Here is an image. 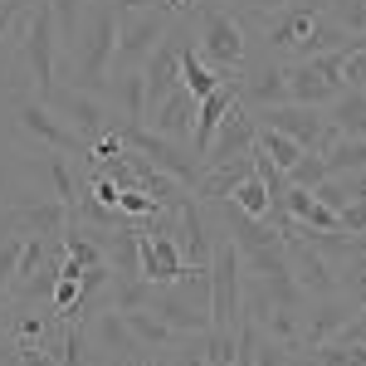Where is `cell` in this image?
Here are the masks:
<instances>
[{
  "mask_svg": "<svg viewBox=\"0 0 366 366\" xmlns=\"http://www.w3.org/2000/svg\"><path fill=\"white\" fill-rule=\"evenodd\" d=\"M176 10H191V0H176Z\"/></svg>",
  "mask_w": 366,
  "mask_h": 366,
  "instance_id": "39",
  "label": "cell"
},
{
  "mask_svg": "<svg viewBox=\"0 0 366 366\" xmlns=\"http://www.w3.org/2000/svg\"><path fill=\"white\" fill-rule=\"evenodd\" d=\"M308 5H317V10H322V0H308Z\"/></svg>",
  "mask_w": 366,
  "mask_h": 366,
  "instance_id": "40",
  "label": "cell"
},
{
  "mask_svg": "<svg viewBox=\"0 0 366 366\" xmlns=\"http://www.w3.org/2000/svg\"><path fill=\"white\" fill-rule=\"evenodd\" d=\"M229 103H234V84H220L215 93H205V98L196 103V132H191L196 157H205V147L215 142V127H220V117L229 113Z\"/></svg>",
  "mask_w": 366,
  "mask_h": 366,
  "instance_id": "19",
  "label": "cell"
},
{
  "mask_svg": "<svg viewBox=\"0 0 366 366\" xmlns=\"http://www.w3.org/2000/svg\"><path fill=\"white\" fill-rule=\"evenodd\" d=\"M113 49H117V5L113 0H88L79 39H74V88L84 93H108L113 79Z\"/></svg>",
  "mask_w": 366,
  "mask_h": 366,
  "instance_id": "1",
  "label": "cell"
},
{
  "mask_svg": "<svg viewBox=\"0 0 366 366\" xmlns=\"http://www.w3.org/2000/svg\"><path fill=\"white\" fill-rule=\"evenodd\" d=\"M132 229H137V244H142V279L147 283H176L186 274V259H181L167 229H152L142 220H132Z\"/></svg>",
  "mask_w": 366,
  "mask_h": 366,
  "instance_id": "14",
  "label": "cell"
},
{
  "mask_svg": "<svg viewBox=\"0 0 366 366\" xmlns=\"http://www.w3.org/2000/svg\"><path fill=\"white\" fill-rule=\"evenodd\" d=\"M322 15L342 25L347 34H362L366 29V0H322Z\"/></svg>",
  "mask_w": 366,
  "mask_h": 366,
  "instance_id": "28",
  "label": "cell"
},
{
  "mask_svg": "<svg viewBox=\"0 0 366 366\" xmlns=\"http://www.w3.org/2000/svg\"><path fill=\"white\" fill-rule=\"evenodd\" d=\"M337 220H342V229H347V234H366V196L347 200V205L337 210Z\"/></svg>",
  "mask_w": 366,
  "mask_h": 366,
  "instance_id": "33",
  "label": "cell"
},
{
  "mask_svg": "<svg viewBox=\"0 0 366 366\" xmlns=\"http://www.w3.org/2000/svg\"><path fill=\"white\" fill-rule=\"evenodd\" d=\"M342 88H366V49H347V59H342Z\"/></svg>",
  "mask_w": 366,
  "mask_h": 366,
  "instance_id": "32",
  "label": "cell"
},
{
  "mask_svg": "<svg viewBox=\"0 0 366 366\" xmlns=\"http://www.w3.org/2000/svg\"><path fill=\"white\" fill-rule=\"evenodd\" d=\"M288 5H298V0H234L239 15H274V10H288Z\"/></svg>",
  "mask_w": 366,
  "mask_h": 366,
  "instance_id": "35",
  "label": "cell"
},
{
  "mask_svg": "<svg viewBox=\"0 0 366 366\" xmlns=\"http://www.w3.org/2000/svg\"><path fill=\"white\" fill-rule=\"evenodd\" d=\"M113 5H117V0H113Z\"/></svg>",
  "mask_w": 366,
  "mask_h": 366,
  "instance_id": "41",
  "label": "cell"
},
{
  "mask_svg": "<svg viewBox=\"0 0 366 366\" xmlns=\"http://www.w3.org/2000/svg\"><path fill=\"white\" fill-rule=\"evenodd\" d=\"M298 357H303V352H288L283 342L264 337V342H259V352H254V362H249V366H293Z\"/></svg>",
  "mask_w": 366,
  "mask_h": 366,
  "instance_id": "31",
  "label": "cell"
},
{
  "mask_svg": "<svg viewBox=\"0 0 366 366\" xmlns=\"http://www.w3.org/2000/svg\"><path fill=\"white\" fill-rule=\"evenodd\" d=\"M10 366H59V357L54 352H15Z\"/></svg>",
  "mask_w": 366,
  "mask_h": 366,
  "instance_id": "36",
  "label": "cell"
},
{
  "mask_svg": "<svg viewBox=\"0 0 366 366\" xmlns=\"http://www.w3.org/2000/svg\"><path fill=\"white\" fill-rule=\"evenodd\" d=\"M234 205H239V210H244V215H254V220H269V210H274V196H269V186H264V181H259V176H244V181H239V186H234Z\"/></svg>",
  "mask_w": 366,
  "mask_h": 366,
  "instance_id": "27",
  "label": "cell"
},
{
  "mask_svg": "<svg viewBox=\"0 0 366 366\" xmlns=\"http://www.w3.org/2000/svg\"><path fill=\"white\" fill-rule=\"evenodd\" d=\"M0 362H5V366L15 362V342H10V337H0Z\"/></svg>",
  "mask_w": 366,
  "mask_h": 366,
  "instance_id": "38",
  "label": "cell"
},
{
  "mask_svg": "<svg viewBox=\"0 0 366 366\" xmlns=\"http://www.w3.org/2000/svg\"><path fill=\"white\" fill-rule=\"evenodd\" d=\"M25 10H29V0H0V44H5L15 20H25Z\"/></svg>",
  "mask_w": 366,
  "mask_h": 366,
  "instance_id": "34",
  "label": "cell"
},
{
  "mask_svg": "<svg viewBox=\"0 0 366 366\" xmlns=\"http://www.w3.org/2000/svg\"><path fill=\"white\" fill-rule=\"evenodd\" d=\"M254 171V157L249 162H215V167H200V181H196V200H229L234 186Z\"/></svg>",
  "mask_w": 366,
  "mask_h": 366,
  "instance_id": "20",
  "label": "cell"
},
{
  "mask_svg": "<svg viewBox=\"0 0 366 366\" xmlns=\"http://www.w3.org/2000/svg\"><path fill=\"white\" fill-rule=\"evenodd\" d=\"M49 108H54L74 132L84 142H98L108 127H113V108H108V98L103 93H84V88H54L49 98H44Z\"/></svg>",
  "mask_w": 366,
  "mask_h": 366,
  "instance_id": "11",
  "label": "cell"
},
{
  "mask_svg": "<svg viewBox=\"0 0 366 366\" xmlns=\"http://www.w3.org/2000/svg\"><path fill=\"white\" fill-rule=\"evenodd\" d=\"M283 254H288V269H293L298 288L308 293V303H312V298H327V293H342L332 264L312 249V244H303V239H298V244H283Z\"/></svg>",
  "mask_w": 366,
  "mask_h": 366,
  "instance_id": "17",
  "label": "cell"
},
{
  "mask_svg": "<svg viewBox=\"0 0 366 366\" xmlns=\"http://www.w3.org/2000/svg\"><path fill=\"white\" fill-rule=\"evenodd\" d=\"M244 317V264L239 249L225 239V229L215 225V249H210V327L234 332V322Z\"/></svg>",
  "mask_w": 366,
  "mask_h": 366,
  "instance_id": "3",
  "label": "cell"
},
{
  "mask_svg": "<svg viewBox=\"0 0 366 366\" xmlns=\"http://www.w3.org/2000/svg\"><path fill=\"white\" fill-rule=\"evenodd\" d=\"M327 176H347V171H366V137H337L327 152Z\"/></svg>",
  "mask_w": 366,
  "mask_h": 366,
  "instance_id": "25",
  "label": "cell"
},
{
  "mask_svg": "<svg viewBox=\"0 0 366 366\" xmlns=\"http://www.w3.org/2000/svg\"><path fill=\"white\" fill-rule=\"evenodd\" d=\"M254 137H259V117L239 103V93H234V103H229V113L220 117V127H215V142L205 147V157H200V167H215V162H249L254 157Z\"/></svg>",
  "mask_w": 366,
  "mask_h": 366,
  "instance_id": "12",
  "label": "cell"
},
{
  "mask_svg": "<svg viewBox=\"0 0 366 366\" xmlns=\"http://www.w3.org/2000/svg\"><path fill=\"white\" fill-rule=\"evenodd\" d=\"M322 113L342 137H366V88H342Z\"/></svg>",
  "mask_w": 366,
  "mask_h": 366,
  "instance_id": "22",
  "label": "cell"
},
{
  "mask_svg": "<svg viewBox=\"0 0 366 366\" xmlns=\"http://www.w3.org/2000/svg\"><path fill=\"white\" fill-rule=\"evenodd\" d=\"M0 366H5V362H0Z\"/></svg>",
  "mask_w": 366,
  "mask_h": 366,
  "instance_id": "42",
  "label": "cell"
},
{
  "mask_svg": "<svg viewBox=\"0 0 366 366\" xmlns=\"http://www.w3.org/2000/svg\"><path fill=\"white\" fill-rule=\"evenodd\" d=\"M15 122H20L34 142H44L49 152L79 157V162L88 157V142L79 137V132H74V127H69V122H64V117L44 103V98H34V93H20V98H15Z\"/></svg>",
  "mask_w": 366,
  "mask_h": 366,
  "instance_id": "9",
  "label": "cell"
},
{
  "mask_svg": "<svg viewBox=\"0 0 366 366\" xmlns=\"http://www.w3.org/2000/svg\"><path fill=\"white\" fill-rule=\"evenodd\" d=\"M196 54L234 84V74L249 64V39H244V20L234 10H200V34H196Z\"/></svg>",
  "mask_w": 366,
  "mask_h": 366,
  "instance_id": "4",
  "label": "cell"
},
{
  "mask_svg": "<svg viewBox=\"0 0 366 366\" xmlns=\"http://www.w3.org/2000/svg\"><path fill=\"white\" fill-rule=\"evenodd\" d=\"M171 239L186 259V269H210V249H215V220L205 210V200H196V191L171 210Z\"/></svg>",
  "mask_w": 366,
  "mask_h": 366,
  "instance_id": "10",
  "label": "cell"
},
{
  "mask_svg": "<svg viewBox=\"0 0 366 366\" xmlns=\"http://www.w3.org/2000/svg\"><path fill=\"white\" fill-rule=\"evenodd\" d=\"M357 303H352V298H347V293H327V298H312L308 303V312H303V347H322V342H332L342 332V327H347V322H352V317H357Z\"/></svg>",
  "mask_w": 366,
  "mask_h": 366,
  "instance_id": "15",
  "label": "cell"
},
{
  "mask_svg": "<svg viewBox=\"0 0 366 366\" xmlns=\"http://www.w3.org/2000/svg\"><path fill=\"white\" fill-rule=\"evenodd\" d=\"M176 10H117V49H113V74L122 69H147L157 44L167 39Z\"/></svg>",
  "mask_w": 366,
  "mask_h": 366,
  "instance_id": "5",
  "label": "cell"
},
{
  "mask_svg": "<svg viewBox=\"0 0 366 366\" xmlns=\"http://www.w3.org/2000/svg\"><path fill=\"white\" fill-rule=\"evenodd\" d=\"M220 84H229V79H220V74H215V69H210V64L196 54V39H191V44L181 49V88H186V93L200 103L205 93H215Z\"/></svg>",
  "mask_w": 366,
  "mask_h": 366,
  "instance_id": "23",
  "label": "cell"
},
{
  "mask_svg": "<svg viewBox=\"0 0 366 366\" xmlns=\"http://www.w3.org/2000/svg\"><path fill=\"white\" fill-rule=\"evenodd\" d=\"M142 127H152V132H162V137L186 142V147H191V132H196V98L176 84L167 98H162V103L147 113V122H142Z\"/></svg>",
  "mask_w": 366,
  "mask_h": 366,
  "instance_id": "16",
  "label": "cell"
},
{
  "mask_svg": "<svg viewBox=\"0 0 366 366\" xmlns=\"http://www.w3.org/2000/svg\"><path fill=\"white\" fill-rule=\"evenodd\" d=\"M117 10H176V0H117Z\"/></svg>",
  "mask_w": 366,
  "mask_h": 366,
  "instance_id": "37",
  "label": "cell"
},
{
  "mask_svg": "<svg viewBox=\"0 0 366 366\" xmlns=\"http://www.w3.org/2000/svg\"><path fill=\"white\" fill-rule=\"evenodd\" d=\"M122 322H127V332L137 337V347H147V352H171V347L181 342V332L171 327L167 317H157V312H152V308L122 312Z\"/></svg>",
  "mask_w": 366,
  "mask_h": 366,
  "instance_id": "21",
  "label": "cell"
},
{
  "mask_svg": "<svg viewBox=\"0 0 366 366\" xmlns=\"http://www.w3.org/2000/svg\"><path fill=\"white\" fill-rule=\"evenodd\" d=\"M49 15H54V29H59V49L74 59V39H79V20H84V5L88 0H44Z\"/></svg>",
  "mask_w": 366,
  "mask_h": 366,
  "instance_id": "26",
  "label": "cell"
},
{
  "mask_svg": "<svg viewBox=\"0 0 366 366\" xmlns=\"http://www.w3.org/2000/svg\"><path fill=\"white\" fill-rule=\"evenodd\" d=\"M20 49H25V69H29V84H34V98H49L59 79V29L49 5L39 0L34 10H25V34H20Z\"/></svg>",
  "mask_w": 366,
  "mask_h": 366,
  "instance_id": "6",
  "label": "cell"
},
{
  "mask_svg": "<svg viewBox=\"0 0 366 366\" xmlns=\"http://www.w3.org/2000/svg\"><path fill=\"white\" fill-rule=\"evenodd\" d=\"M108 108H113V127L147 122V74L142 69H122L108 79Z\"/></svg>",
  "mask_w": 366,
  "mask_h": 366,
  "instance_id": "18",
  "label": "cell"
},
{
  "mask_svg": "<svg viewBox=\"0 0 366 366\" xmlns=\"http://www.w3.org/2000/svg\"><path fill=\"white\" fill-rule=\"evenodd\" d=\"M234 93H239V103L259 113V108H279L288 103V64L283 59H264V64H244L239 74H234Z\"/></svg>",
  "mask_w": 366,
  "mask_h": 366,
  "instance_id": "13",
  "label": "cell"
},
{
  "mask_svg": "<svg viewBox=\"0 0 366 366\" xmlns=\"http://www.w3.org/2000/svg\"><path fill=\"white\" fill-rule=\"evenodd\" d=\"M117 132H122V142H127L132 152H142L157 171H167V176H176L186 191H196V181H200L196 147L171 142V137H162V132H152V127H142V122H127V127H117Z\"/></svg>",
  "mask_w": 366,
  "mask_h": 366,
  "instance_id": "7",
  "label": "cell"
},
{
  "mask_svg": "<svg viewBox=\"0 0 366 366\" xmlns=\"http://www.w3.org/2000/svg\"><path fill=\"white\" fill-rule=\"evenodd\" d=\"M152 312L167 317L181 337L210 327V269H186L176 283H152Z\"/></svg>",
  "mask_w": 366,
  "mask_h": 366,
  "instance_id": "2",
  "label": "cell"
},
{
  "mask_svg": "<svg viewBox=\"0 0 366 366\" xmlns=\"http://www.w3.org/2000/svg\"><path fill=\"white\" fill-rule=\"evenodd\" d=\"M322 181H327V162H322V152H303L298 167L288 171V186H303V191H317Z\"/></svg>",
  "mask_w": 366,
  "mask_h": 366,
  "instance_id": "29",
  "label": "cell"
},
{
  "mask_svg": "<svg viewBox=\"0 0 366 366\" xmlns=\"http://www.w3.org/2000/svg\"><path fill=\"white\" fill-rule=\"evenodd\" d=\"M254 147H259V152H264V157H269V162H274V167H279L283 176H288V171L298 167V157H303V147H298L293 137H283L279 127H259Z\"/></svg>",
  "mask_w": 366,
  "mask_h": 366,
  "instance_id": "24",
  "label": "cell"
},
{
  "mask_svg": "<svg viewBox=\"0 0 366 366\" xmlns=\"http://www.w3.org/2000/svg\"><path fill=\"white\" fill-rule=\"evenodd\" d=\"M20 254H25V234H5L0 239V298H10V283L20 269Z\"/></svg>",
  "mask_w": 366,
  "mask_h": 366,
  "instance_id": "30",
  "label": "cell"
},
{
  "mask_svg": "<svg viewBox=\"0 0 366 366\" xmlns=\"http://www.w3.org/2000/svg\"><path fill=\"white\" fill-rule=\"evenodd\" d=\"M259 127H279L283 137H293L303 152H327L332 142L342 137L337 127L327 122L322 108H308V103H279V108H259Z\"/></svg>",
  "mask_w": 366,
  "mask_h": 366,
  "instance_id": "8",
  "label": "cell"
}]
</instances>
